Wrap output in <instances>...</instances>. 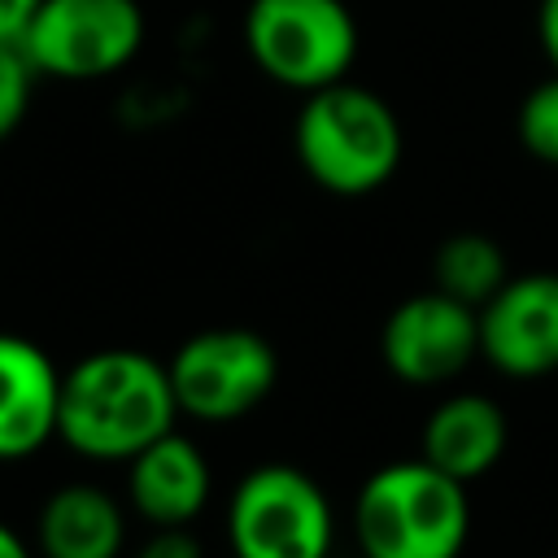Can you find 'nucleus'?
<instances>
[{"instance_id":"nucleus-10","label":"nucleus","mask_w":558,"mask_h":558,"mask_svg":"<svg viewBox=\"0 0 558 558\" xmlns=\"http://www.w3.org/2000/svg\"><path fill=\"white\" fill-rule=\"evenodd\" d=\"M214 493V466L205 449L179 427L148 440L126 458V501L148 527H187Z\"/></svg>"},{"instance_id":"nucleus-15","label":"nucleus","mask_w":558,"mask_h":558,"mask_svg":"<svg viewBox=\"0 0 558 558\" xmlns=\"http://www.w3.org/2000/svg\"><path fill=\"white\" fill-rule=\"evenodd\" d=\"M514 135L541 166H558V74L554 70L519 100Z\"/></svg>"},{"instance_id":"nucleus-2","label":"nucleus","mask_w":558,"mask_h":558,"mask_svg":"<svg viewBox=\"0 0 558 558\" xmlns=\"http://www.w3.org/2000/svg\"><path fill=\"white\" fill-rule=\"evenodd\" d=\"M292 153L305 179L323 192L371 196L397 174L405 135L379 92L340 78L301 96L292 122Z\"/></svg>"},{"instance_id":"nucleus-20","label":"nucleus","mask_w":558,"mask_h":558,"mask_svg":"<svg viewBox=\"0 0 558 558\" xmlns=\"http://www.w3.org/2000/svg\"><path fill=\"white\" fill-rule=\"evenodd\" d=\"M0 558H31V549L22 545V536L13 527H4V523H0Z\"/></svg>"},{"instance_id":"nucleus-11","label":"nucleus","mask_w":558,"mask_h":558,"mask_svg":"<svg viewBox=\"0 0 558 558\" xmlns=\"http://www.w3.org/2000/svg\"><path fill=\"white\" fill-rule=\"evenodd\" d=\"M61 371L26 340L0 331V462L31 458L57 436Z\"/></svg>"},{"instance_id":"nucleus-17","label":"nucleus","mask_w":558,"mask_h":558,"mask_svg":"<svg viewBox=\"0 0 558 558\" xmlns=\"http://www.w3.org/2000/svg\"><path fill=\"white\" fill-rule=\"evenodd\" d=\"M131 558H201V545L187 527H153Z\"/></svg>"},{"instance_id":"nucleus-14","label":"nucleus","mask_w":558,"mask_h":558,"mask_svg":"<svg viewBox=\"0 0 558 558\" xmlns=\"http://www.w3.org/2000/svg\"><path fill=\"white\" fill-rule=\"evenodd\" d=\"M506 279H510V262H506L501 244L484 231H453L432 253V288H440V292H449L475 310Z\"/></svg>"},{"instance_id":"nucleus-19","label":"nucleus","mask_w":558,"mask_h":558,"mask_svg":"<svg viewBox=\"0 0 558 558\" xmlns=\"http://www.w3.org/2000/svg\"><path fill=\"white\" fill-rule=\"evenodd\" d=\"M39 0H0V39H22Z\"/></svg>"},{"instance_id":"nucleus-12","label":"nucleus","mask_w":558,"mask_h":558,"mask_svg":"<svg viewBox=\"0 0 558 558\" xmlns=\"http://www.w3.org/2000/svg\"><path fill=\"white\" fill-rule=\"evenodd\" d=\"M506 449H510V423L501 401L471 388L440 397L418 432V458L462 484L484 480L506 458Z\"/></svg>"},{"instance_id":"nucleus-5","label":"nucleus","mask_w":558,"mask_h":558,"mask_svg":"<svg viewBox=\"0 0 558 558\" xmlns=\"http://www.w3.org/2000/svg\"><path fill=\"white\" fill-rule=\"evenodd\" d=\"M357 39V17L344 0H248L244 9V48L253 65L301 96L349 78Z\"/></svg>"},{"instance_id":"nucleus-7","label":"nucleus","mask_w":558,"mask_h":558,"mask_svg":"<svg viewBox=\"0 0 558 558\" xmlns=\"http://www.w3.org/2000/svg\"><path fill=\"white\" fill-rule=\"evenodd\" d=\"M17 44L39 74L70 83L105 78L135 61L144 9L140 0H39Z\"/></svg>"},{"instance_id":"nucleus-16","label":"nucleus","mask_w":558,"mask_h":558,"mask_svg":"<svg viewBox=\"0 0 558 558\" xmlns=\"http://www.w3.org/2000/svg\"><path fill=\"white\" fill-rule=\"evenodd\" d=\"M35 78H39V70L22 52V44L17 39H0V140H9L22 126V118L31 109Z\"/></svg>"},{"instance_id":"nucleus-21","label":"nucleus","mask_w":558,"mask_h":558,"mask_svg":"<svg viewBox=\"0 0 558 558\" xmlns=\"http://www.w3.org/2000/svg\"><path fill=\"white\" fill-rule=\"evenodd\" d=\"M331 558H336V554H331ZM353 558H362V554H353Z\"/></svg>"},{"instance_id":"nucleus-13","label":"nucleus","mask_w":558,"mask_h":558,"mask_svg":"<svg viewBox=\"0 0 558 558\" xmlns=\"http://www.w3.org/2000/svg\"><path fill=\"white\" fill-rule=\"evenodd\" d=\"M35 532L44 558H122L126 514L96 484H61L44 501Z\"/></svg>"},{"instance_id":"nucleus-8","label":"nucleus","mask_w":558,"mask_h":558,"mask_svg":"<svg viewBox=\"0 0 558 558\" xmlns=\"http://www.w3.org/2000/svg\"><path fill=\"white\" fill-rule=\"evenodd\" d=\"M379 357L392 379L410 388H436L458 379L480 357V314L475 305L427 288L392 305L379 327Z\"/></svg>"},{"instance_id":"nucleus-9","label":"nucleus","mask_w":558,"mask_h":558,"mask_svg":"<svg viewBox=\"0 0 558 558\" xmlns=\"http://www.w3.org/2000/svg\"><path fill=\"white\" fill-rule=\"evenodd\" d=\"M480 357L506 379L558 371V270L510 275L480 310Z\"/></svg>"},{"instance_id":"nucleus-1","label":"nucleus","mask_w":558,"mask_h":558,"mask_svg":"<svg viewBox=\"0 0 558 558\" xmlns=\"http://www.w3.org/2000/svg\"><path fill=\"white\" fill-rule=\"evenodd\" d=\"M179 423L166 362L140 349H100L61 371L57 436L92 462H126Z\"/></svg>"},{"instance_id":"nucleus-18","label":"nucleus","mask_w":558,"mask_h":558,"mask_svg":"<svg viewBox=\"0 0 558 558\" xmlns=\"http://www.w3.org/2000/svg\"><path fill=\"white\" fill-rule=\"evenodd\" d=\"M536 44L545 65L558 74V0H536Z\"/></svg>"},{"instance_id":"nucleus-6","label":"nucleus","mask_w":558,"mask_h":558,"mask_svg":"<svg viewBox=\"0 0 558 558\" xmlns=\"http://www.w3.org/2000/svg\"><path fill=\"white\" fill-rule=\"evenodd\" d=\"M179 414L196 423H235L279 384V353L253 327H205L166 362Z\"/></svg>"},{"instance_id":"nucleus-3","label":"nucleus","mask_w":558,"mask_h":558,"mask_svg":"<svg viewBox=\"0 0 558 558\" xmlns=\"http://www.w3.org/2000/svg\"><path fill=\"white\" fill-rule=\"evenodd\" d=\"M349 519L362 558H462L471 497L462 480L414 453L375 466L362 480Z\"/></svg>"},{"instance_id":"nucleus-4","label":"nucleus","mask_w":558,"mask_h":558,"mask_svg":"<svg viewBox=\"0 0 558 558\" xmlns=\"http://www.w3.org/2000/svg\"><path fill=\"white\" fill-rule=\"evenodd\" d=\"M227 549L231 558H331L336 510L327 488L292 466L262 462L244 471L227 497Z\"/></svg>"}]
</instances>
